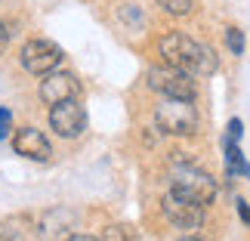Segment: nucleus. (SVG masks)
<instances>
[{
	"instance_id": "nucleus-1",
	"label": "nucleus",
	"mask_w": 250,
	"mask_h": 241,
	"mask_svg": "<svg viewBox=\"0 0 250 241\" xmlns=\"http://www.w3.org/2000/svg\"><path fill=\"white\" fill-rule=\"evenodd\" d=\"M161 56H164V62L173 65V68H182L188 74H195V78H207V74L216 71V53L210 50V46L191 41L188 34L182 31H170L161 37L158 44Z\"/></svg>"
},
{
	"instance_id": "nucleus-2",
	"label": "nucleus",
	"mask_w": 250,
	"mask_h": 241,
	"mask_svg": "<svg viewBox=\"0 0 250 241\" xmlns=\"http://www.w3.org/2000/svg\"><path fill=\"white\" fill-rule=\"evenodd\" d=\"M155 124L161 133H170V136H191L198 127V111L191 99H167L158 105L155 111Z\"/></svg>"
},
{
	"instance_id": "nucleus-3",
	"label": "nucleus",
	"mask_w": 250,
	"mask_h": 241,
	"mask_svg": "<svg viewBox=\"0 0 250 241\" xmlns=\"http://www.w3.org/2000/svg\"><path fill=\"white\" fill-rule=\"evenodd\" d=\"M170 192H176V195H182V198H191V201H198V204L207 207L210 201L216 198V182H213V176H207L204 170L182 164V167L173 170Z\"/></svg>"
},
{
	"instance_id": "nucleus-4",
	"label": "nucleus",
	"mask_w": 250,
	"mask_h": 241,
	"mask_svg": "<svg viewBox=\"0 0 250 241\" xmlns=\"http://www.w3.org/2000/svg\"><path fill=\"white\" fill-rule=\"evenodd\" d=\"M195 74L173 68V65H158L148 71V87L167 99H195Z\"/></svg>"
},
{
	"instance_id": "nucleus-5",
	"label": "nucleus",
	"mask_w": 250,
	"mask_h": 241,
	"mask_svg": "<svg viewBox=\"0 0 250 241\" xmlns=\"http://www.w3.org/2000/svg\"><path fill=\"white\" fill-rule=\"evenodd\" d=\"M59 62H62V50L46 37H34L22 46V65L31 74H50L59 68Z\"/></svg>"
},
{
	"instance_id": "nucleus-6",
	"label": "nucleus",
	"mask_w": 250,
	"mask_h": 241,
	"mask_svg": "<svg viewBox=\"0 0 250 241\" xmlns=\"http://www.w3.org/2000/svg\"><path fill=\"white\" fill-rule=\"evenodd\" d=\"M164 217L176 229H198L204 223V204H198L191 198H182L176 192H167L164 195Z\"/></svg>"
},
{
	"instance_id": "nucleus-7",
	"label": "nucleus",
	"mask_w": 250,
	"mask_h": 241,
	"mask_svg": "<svg viewBox=\"0 0 250 241\" xmlns=\"http://www.w3.org/2000/svg\"><path fill=\"white\" fill-rule=\"evenodd\" d=\"M83 124H86V114H83V105L78 99L56 102L50 109V127L65 139H74L83 130Z\"/></svg>"
},
{
	"instance_id": "nucleus-8",
	"label": "nucleus",
	"mask_w": 250,
	"mask_h": 241,
	"mask_svg": "<svg viewBox=\"0 0 250 241\" xmlns=\"http://www.w3.org/2000/svg\"><path fill=\"white\" fill-rule=\"evenodd\" d=\"M78 93H81V84L68 71H50V78L41 84V99L46 105L65 102V99H78Z\"/></svg>"
},
{
	"instance_id": "nucleus-9",
	"label": "nucleus",
	"mask_w": 250,
	"mask_h": 241,
	"mask_svg": "<svg viewBox=\"0 0 250 241\" xmlns=\"http://www.w3.org/2000/svg\"><path fill=\"white\" fill-rule=\"evenodd\" d=\"M13 149H16V155H22L28 161H50V155H53L50 139H46L41 130H34V127L19 130L16 139H13Z\"/></svg>"
},
{
	"instance_id": "nucleus-10",
	"label": "nucleus",
	"mask_w": 250,
	"mask_h": 241,
	"mask_svg": "<svg viewBox=\"0 0 250 241\" xmlns=\"http://www.w3.org/2000/svg\"><path fill=\"white\" fill-rule=\"evenodd\" d=\"M226 170L232 173V176H244V179H250V164L244 161L241 149H238V142H226Z\"/></svg>"
},
{
	"instance_id": "nucleus-11",
	"label": "nucleus",
	"mask_w": 250,
	"mask_h": 241,
	"mask_svg": "<svg viewBox=\"0 0 250 241\" xmlns=\"http://www.w3.org/2000/svg\"><path fill=\"white\" fill-rule=\"evenodd\" d=\"M191 3H195V0H158V6H164L173 16H186L191 9Z\"/></svg>"
},
{
	"instance_id": "nucleus-12",
	"label": "nucleus",
	"mask_w": 250,
	"mask_h": 241,
	"mask_svg": "<svg viewBox=\"0 0 250 241\" xmlns=\"http://www.w3.org/2000/svg\"><path fill=\"white\" fill-rule=\"evenodd\" d=\"M226 44H229V50H232L235 56L244 53V34L238 31V28H226Z\"/></svg>"
},
{
	"instance_id": "nucleus-13",
	"label": "nucleus",
	"mask_w": 250,
	"mask_h": 241,
	"mask_svg": "<svg viewBox=\"0 0 250 241\" xmlns=\"http://www.w3.org/2000/svg\"><path fill=\"white\" fill-rule=\"evenodd\" d=\"M241 130H244V127H241V121H238V118H235V121H229L226 142H238V139H241Z\"/></svg>"
},
{
	"instance_id": "nucleus-14",
	"label": "nucleus",
	"mask_w": 250,
	"mask_h": 241,
	"mask_svg": "<svg viewBox=\"0 0 250 241\" xmlns=\"http://www.w3.org/2000/svg\"><path fill=\"white\" fill-rule=\"evenodd\" d=\"M9 124H13V114H9V109H0V139L9 133Z\"/></svg>"
},
{
	"instance_id": "nucleus-15",
	"label": "nucleus",
	"mask_w": 250,
	"mask_h": 241,
	"mask_svg": "<svg viewBox=\"0 0 250 241\" xmlns=\"http://www.w3.org/2000/svg\"><path fill=\"white\" fill-rule=\"evenodd\" d=\"M0 238H3V241H22V238H19V232H16V229H9V226L0 229Z\"/></svg>"
},
{
	"instance_id": "nucleus-16",
	"label": "nucleus",
	"mask_w": 250,
	"mask_h": 241,
	"mask_svg": "<svg viewBox=\"0 0 250 241\" xmlns=\"http://www.w3.org/2000/svg\"><path fill=\"white\" fill-rule=\"evenodd\" d=\"M6 46H9V31H6V25L0 22V56H3Z\"/></svg>"
},
{
	"instance_id": "nucleus-17",
	"label": "nucleus",
	"mask_w": 250,
	"mask_h": 241,
	"mask_svg": "<svg viewBox=\"0 0 250 241\" xmlns=\"http://www.w3.org/2000/svg\"><path fill=\"white\" fill-rule=\"evenodd\" d=\"M238 214H241V219L250 226V204H247V201H238Z\"/></svg>"
},
{
	"instance_id": "nucleus-18",
	"label": "nucleus",
	"mask_w": 250,
	"mask_h": 241,
	"mask_svg": "<svg viewBox=\"0 0 250 241\" xmlns=\"http://www.w3.org/2000/svg\"><path fill=\"white\" fill-rule=\"evenodd\" d=\"M68 241H99V238H93V235H71Z\"/></svg>"
},
{
	"instance_id": "nucleus-19",
	"label": "nucleus",
	"mask_w": 250,
	"mask_h": 241,
	"mask_svg": "<svg viewBox=\"0 0 250 241\" xmlns=\"http://www.w3.org/2000/svg\"><path fill=\"white\" fill-rule=\"evenodd\" d=\"M179 241H201V238H195V235H186V238H179Z\"/></svg>"
}]
</instances>
